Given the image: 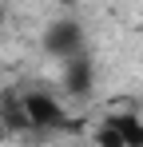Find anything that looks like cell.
<instances>
[{
    "instance_id": "obj_1",
    "label": "cell",
    "mask_w": 143,
    "mask_h": 147,
    "mask_svg": "<svg viewBox=\"0 0 143 147\" xmlns=\"http://www.w3.org/2000/svg\"><path fill=\"white\" fill-rule=\"evenodd\" d=\"M84 44H88V36H84V24H80L76 16L52 20V24L44 28V36H40V48H44V56H52V60H68L76 52H84Z\"/></svg>"
},
{
    "instance_id": "obj_2",
    "label": "cell",
    "mask_w": 143,
    "mask_h": 147,
    "mask_svg": "<svg viewBox=\"0 0 143 147\" xmlns=\"http://www.w3.org/2000/svg\"><path fill=\"white\" fill-rule=\"evenodd\" d=\"M20 103H24V115H28V127H36V131H60V127H68V111H64V103L56 96L28 92V96H20Z\"/></svg>"
},
{
    "instance_id": "obj_3",
    "label": "cell",
    "mask_w": 143,
    "mask_h": 147,
    "mask_svg": "<svg viewBox=\"0 0 143 147\" xmlns=\"http://www.w3.org/2000/svg\"><path fill=\"white\" fill-rule=\"evenodd\" d=\"M60 84H64V92L76 99L92 96V84H95V64L88 52H76V56H68L64 60V76H60Z\"/></svg>"
},
{
    "instance_id": "obj_4",
    "label": "cell",
    "mask_w": 143,
    "mask_h": 147,
    "mask_svg": "<svg viewBox=\"0 0 143 147\" xmlns=\"http://www.w3.org/2000/svg\"><path fill=\"white\" fill-rule=\"evenodd\" d=\"M60 4H76V0H60Z\"/></svg>"
},
{
    "instance_id": "obj_5",
    "label": "cell",
    "mask_w": 143,
    "mask_h": 147,
    "mask_svg": "<svg viewBox=\"0 0 143 147\" xmlns=\"http://www.w3.org/2000/svg\"><path fill=\"white\" fill-rule=\"evenodd\" d=\"M139 123H143V119H139Z\"/></svg>"
}]
</instances>
